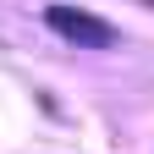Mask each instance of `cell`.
<instances>
[{"label": "cell", "instance_id": "obj_1", "mask_svg": "<svg viewBox=\"0 0 154 154\" xmlns=\"http://www.w3.org/2000/svg\"><path fill=\"white\" fill-rule=\"evenodd\" d=\"M44 22L72 38V44H83V50H116V28L105 22V17H94L83 6H44Z\"/></svg>", "mask_w": 154, "mask_h": 154}, {"label": "cell", "instance_id": "obj_2", "mask_svg": "<svg viewBox=\"0 0 154 154\" xmlns=\"http://www.w3.org/2000/svg\"><path fill=\"white\" fill-rule=\"evenodd\" d=\"M149 6H154V0H149Z\"/></svg>", "mask_w": 154, "mask_h": 154}]
</instances>
